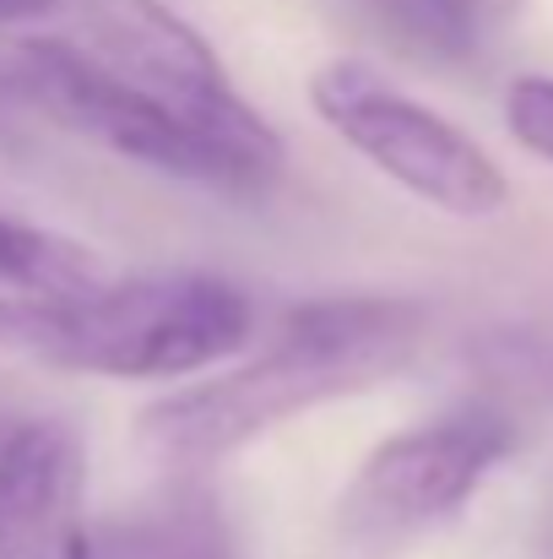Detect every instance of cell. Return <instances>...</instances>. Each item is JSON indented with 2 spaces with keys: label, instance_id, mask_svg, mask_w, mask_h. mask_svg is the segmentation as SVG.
<instances>
[{
  "label": "cell",
  "instance_id": "9a60e30c",
  "mask_svg": "<svg viewBox=\"0 0 553 559\" xmlns=\"http://www.w3.org/2000/svg\"><path fill=\"white\" fill-rule=\"evenodd\" d=\"M16 424H22V418H11V413H0V451H5V440L16 435Z\"/></svg>",
  "mask_w": 553,
  "mask_h": 559
},
{
  "label": "cell",
  "instance_id": "4fadbf2b",
  "mask_svg": "<svg viewBox=\"0 0 553 559\" xmlns=\"http://www.w3.org/2000/svg\"><path fill=\"white\" fill-rule=\"evenodd\" d=\"M60 0H0V27H16V22H38L49 16Z\"/></svg>",
  "mask_w": 553,
  "mask_h": 559
},
{
  "label": "cell",
  "instance_id": "3957f363",
  "mask_svg": "<svg viewBox=\"0 0 553 559\" xmlns=\"http://www.w3.org/2000/svg\"><path fill=\"white\" fill-rule=\"evenodd\" d=\"M5 87L27 109L55 120L60 131H71L115 158H131L142 169L223 190V195H266V180L255 169H244L233 153H223L217 142H206L201 131L175 120L164 104L136 93L93 49H76L60 38H27L5 60Z\"/></svg>",
  "mask_w": 553,
  "mask_h": 559
},
{
  "label": "cell",
  "instance_id": "52a82bcc",
  "mask_svg": "<svg viewBox=\"0 0 553 559\" xmlns=\"http://www.w3.org/2000/svg\"><path fill=\"white\" fill-rule=\"evenodd\" d=\"M87 456L71 424L22 418L0 451V559H82Z\"/></svg>",
  "mask_w": 553,
  "mask_h": 559
},
{
  "label": "cell",
  "instance_id": "30bf717a",
  "mask_svg": "<svg viewBox=\"0 0 553 559\" xmlns=\"http://www.w3.org/2000/svg\"><path fill=\"white\" fill-rule=\"evenodd\" d=\"M374 33L423 66H467L478 55L483 11L472 0H359Z\"/></svg>",
  "mask_w": 553,
  "mask_h": 559
},
{
  "label": "cell",
  "instance_id": "9c48e42d",
  "mask_svg": "<svg viewBox=\"0 0 553 559\" xmlns=\"http://www.w3.org/2000/svg\"><path fill=\"white\" fill-rule=\"evenodd\" d=\"M109 283V266L71 234L0 212V294L27 299H87Z\"/></svg>",
  "mask_w": 553,
  "mask_h": 559
},
{
  "label": "cell",
  "instance_id": "ba28073f",
  "mask_svg": "<svg viewBox=\"0 0 553 559\" xmlns=\"http://www.w3.org/2000/svg\"><path fill=\"white\" fill-rule=\"evenodd\" d=\"M82 559H233V538L206 495H164L153 506L87 522Z\"/></svg>",
  "mask_w": 553,
  "mask_h": 559
},
{
  "label": "cell",
  "instance_id": "8992f818",
  "mask_svg": "<svg viewBox=\"0 0 553 559\" xmlns=\"http://www.w3.org/2000/svg\"><path fill=\"white\" fill-rule=\"evenodd\" d=\"M82 22H87V49L115 76H125L136 93L164 104L190 131L233 153L266 186L282 175L277 131L233 93L212 44L164 0H82Z\"/></svg>",
  "mask_w": 553,
  "mask_h": 559
},
{
  "label": "cell",
  "instance_id": "5b68a950",
  "mask_svg": "<svg viewBox=\"0 0 553 559\" xmlns=\"http://www.w3.org/2000/svg\"><path fill=\"white\" fill-rule=\"evenodd\" d=\"M315 115L385 180L450 217H494L510 201L505 169L445 115L407 98L359 60H332L310 76Z\"/></svg>",
  "mask_w": 553,
  "mask_h": 559
},
{
  "label": "cell",
  "instance_id": "8fae6325",
  "mask_svg": "<svg viewBox=\"0 0 553 559\" xmlns=\"http://www.w3.org/2000/svg\"><path fill=\"white\" fill-rule=\"evenodd\" d=\"M505 126L532 158L553 164V76L527 71L505 87Z\"/></svg>",
  "mask_w": 553,
  "mask_h": 559
},
{
  "label": "cell",
  "instance_id": "7c38bea8",
  "mask_svg": "<svg viewBox=\"0 0 553 559\" xmlns=\"http://www.w3.org/2000/svg\"><path fill=\"white\" fill-rule=\"evenodd\" d=\"M500 374L553 402V348L543 343H500Z\"/></svg>",
  "mask_w": 553,
  "mask_h": 559
},
{
  "label": "cell",
  "instance_id": "7a4b0ae2",
  "mask_svg": "<svg viewBox=\"0 0 553 559\" xmlns=\"http://www.w3.org/2000/svg\"><path fill=\"white\" fill-rule=\"evenodd\" d=\"M255 337V305L217 272H147L87 299L0 294V348L109 380H180L233 359Z\"/></svg>",
  "mask_w": 553,
  "mask_h": 559
},
{
  "label": "cell",
  "instance_id": "5bb4252c",
  "mask_svg": "<svg viewBox=\"0 0 553 559\" xmlns=\"http://www.w3.org/2000/svg\"><path fill=\"white\" fill-rule=\"evenodd\" d=\"M472 5H478V11H483V16H505V11H510V5H516V0H472Z\"/></svg>",
  "mask_w": 553,
  "mask_h": 559
},
{
  "label": "cell",
  "instance_id": "277c9868",
  "mask_svg": "<svg viewBox=\"0 0 553 559\" xmlns=\"http://www.w3.org/2000/svg\"><path fill=\"white\" fill-rule=\"evenodd\" d=\"M516 451V418L494 402H467L374 445L337 500V533L353 549H401L450 522L478 484Z\"/></svg>",
  "mask_w": 553,
  "mask_h": 559
},
{
  "label": "cell",
  "instance_id": "6da1fadb",
  "mask_svg": "<svg viewBox=\"0 0 553 559\" xmlns=\"http://www.w3.org/2000/svg\"><path fill=\"white\" fill-rule=\"evenodd\" d=\"M423 332L429 310L412 299H310L277 321L272 343L250 365L142 407L136 435L169 467H212L310 407L359 396L401 374L423 348Z\"/></svg>",
  "mask_w": 553,
  "mask_h": 559
}]
</instances>
